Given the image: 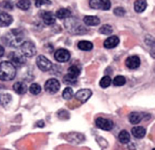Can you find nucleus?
<instances>
[{"label":"nucleus","mask_w":155,"mask_h":150,"mask_svg":"<svg viewBox=\"0 0 155 150\" xmlns=\"http://www.w3.org/2000/svg\"><path fill=\"white\" fill-rule=\"evenodd\" d=\"M23 32L19 29H12L3 37V42L10 47H21L24 43Z\"/></svg>","instance_id":"nucleus-1"},{"label":"nucleus","mask_w":155,"mask_h":150,"mask_svg":"<svg viewBox=\"0 0 155 150\" xmlns=\"http://www.w3.org/2000/svg\"><path fill=\"white\" fill-rule=\"evenodd\" d=\"M17 74L16 67L10 61H3L0 63V80L9 81L15 79Z\"/></svg>","instance_id":"nucleus-2"},{"label":"nucleus","mask_w":155,"mask_h":150,"mask_svg":"<svg viewBox=\"0 0 155 150\" xmlns=\"http://www.w3.org/2000/svg\"><path fill=\"white\" fill-rule=\"evenodd\" d=\"M64 26L66 27L67 31L72 34L81 35L87 32V29L80 22V21L76 18H68L64 22Z\"/></svg>","instance_id":"nucleus-3"},{"label":"nucleus","mask_w":155,"mask_h":150,"mask_svg":"<svg viewBox=\"0 0 155 150\" xmlns=\"http://www.w3.org/2000/svg\"><path fill=\"white\" fill-rule=\"evenodd\" d=\"M21 48V53L25 57H33L36 53V47L33 43L25 41L22 45L19 47Z\"/></svg>","instance_id":"nucleus-4"},{"label":"nucleus","mask_w":155,"mask_h":150,"mask_svg":"<svg viewBox=\"0 0 155 150\" xmlns=\"http://www.w3.org/2000/svg\"><path fill=\"white\" fill-rule=\"evenodd\" d=\"M36 64L38 66V68L43 72H47L50 71L51 69V62L48 59L46 56L44 55H39L36 59Z\"/></svg>","instance_id":"nucleus-5"},{"label":"nucleus","mask_w":155,"mask_h":150,"mask_svg":"<svg viewBox=\"0 0 155 150\" xmlns=\"http://www.w3.org/2000/svg\"><path fill=\"white\" fill-rule=\"evenodd\" d=\"M9 59L11 60L10 62H11L15 67H21L25 64V56H23L21 53H19V52L10 53Z\"/></svg>","instance_id":"nucleus-6"},{"label":"nucleus","mask_w":155,"mask_h":150,"mask_svg":"<svg viewBox=\"0 0 155 150\" xmlns=\"http://www.w3.org/2000/svg\"><path fill=\"white\" fill-rule=\"evenodd\" d=\"M60 89V82L56 79H50L45 83V90L51 94H54Z\"/></svg>","instance_id":"nucleus-7"},{"label":"nucleus","mask_w":155,"mask_h":150,"mask_svg":"<svg viewBox=\"0 0 155 150\" xmlns=\"http://www.w3.org/2000/svg\"><path fill=\"white\" fill-rule=\"evenodd\" d=\"M89 6L92 9L109 10L111 6L110 0H89Z\"/></svg>","instance_id":"nucleus-8"},{"label":"nucleus","mask_w":155,"mask_h":150,"mask_svg":"<svg viewBox=\"0 0 155 150\" xmlns=\"http://www.w3.org/2000/svg\"><path fill=\"white\" fill-rule=\"evenodd\" d=\"M96 126L101 130L104 131H110L113 129L114 127V123L111 120H109L107 118H103V117H98L95 121Z\"/></svg>","instance_id":"nucleus-9"},{"label":"nucleus","mask_w":155,"mask_h":150,"mask_svg":"<svg viewBox=\"0 0 155 150\" xmlns=\"http://www.w3.org/2000/svg\"><path fill=\"white\" fill-rule=\"evenodd\" d=\"M70 52L65 48H59L54 52V58L57 62L60 63H65L68 62L70 59Z\"/></svg>","instance_id":"nucleus-10"},{"label":"nucleus","mask_w":155,"mask_h":150,"mask_svg":"<svg viewBox=\"0 0 155 150\" xmlns=\"http://www.w3.org/2000/svg\"><path fill=\"white\" fill-rule=\"evenodd\" d=\"M150 118V115L147 113H140V112H132L129 115V121L132 124H139L140 121L144 119Z\"/></svg>","instance_id":"nucleus-11"},{"label":"nucleus","mask_w":155,"mask_h":150,"mask_svg":"<svg viewBox=\"0 0 155 150\" xmlns=\"http://www.w3.org/2000/svg\"><path fill=\"white\" fill-rule=\"evenodd\" d=\"M92 95V92L89 89H81L76 93L75 97L78 101H80L81 103H85L89 100V98Z\"/></svg>","instance_id":"nucleus-12"},{"label":"nucleus","mask_w":155,"mask_h":150,"mask_svg":"<svg viewBox=\"0 0 155 150\" xmlns=\"http://www.w3.org/2000/svg\"><path fill=\"white\" fill-rule=\"evenodd\" d=\"M140 57L137 55L129 56L127 59H126V66L131 70L137 69V68L140 67Z\"/></svg>","instance_id":"nucleus-13"},{"label":"nucleus","mask_w":155,"mask_h":150,"mask_svg":"<svg viewBox=\"0 0 155 150\" xmlns=\"http://www.w3.org/2000/svg\"><path fill=\"white\" fill-rule=\"evenodd\" d=\"M13 22V18L11 15H9L5 12L0 13V26L6 27L11 25Z\"/></svg>","instance_id":"nucleus-14"},{"label":"nucleus","mask_w":155,"mask_h":150,"mask_svg":"<svg viewBox=\"0 0 155 150\" xmlns=\"http://www.w3.org/2000/svg\"><path fill=\"white\" fill-rule=\"evenodd\" d=\"M119 44V39L117 36H110L107 38L104 42V47L106 48H114Z\"/></svg>","instance_id":"nucleus-15"},{"label":"nucleus","mask_w":155,"mask_h":150,"mask_svg":"<svg viewBox=\"0 0 155 150\" xmlns=\"http://www.w3.org/2000/svg\"><path fill=\"white\" fill-rule=\"evenodd\" d=\"M42 18L47 25H52L55 22V16L51 12H43Z\"/></svg>","instance_id":"nucleus-16"},{"label":"nucleus","mask_w":155,"mask_h":150,"mask_svg":"<svg viewBox=\"0 0 155 150\" xmlns=\"http://www.w3.org/2000/svg\"><path fill=\"white\" fill-rule=\"evenodd\" d=\"M13 89H14V91L16 92L17 94L22 95V94H24L27 91V85L24 83V82L18 81V82H16V83H14Z\"/></svg>","instance_id":"nucleus-17"},{"label":"nucleus","mask_w":155,"mask_h":150,"mask_svg":"<svg viewBox=\"0 0 155 150\" xmlns=\"http://www.w3.org/2000/svg\"><path fill=\"white\" fill-rule=\"evenodd\" d=\"M84 22L87 26H96L100 23V19L99 18H97L95 16H87V17H84Z\"/></svg>","instance_id":"nucleus-18"},{"label":"nucleus","mask_w":155,"mask_h":150,"mask_svg":"<svg viewBox=\"0 0 155 150\" xmlns=\"http://www.w3.org/2000/svg\"><path fill=\"white\" fill-rule=\"evenodd\" d=\"M145 129L142 126H136L132 129V135L137 139H143L145 135Z\"/></svg>","instance_id":"nucleus-19"},{"label":"nucleus","mask_w":155,"mask_h":150,"mask_svg":"<svg viewBox=\"0 0 155 150\" xmlns=\"http://www.w3.org/2000/svg\"><path fill=\"white\" fill-rule=\"evenodd\" d=\"M147 4L145 0H136L134 3V9L137 13H142L143 12L145 8H147Z\"/></svg>","instance_id":"nucleus-20"},{"label":"nucleus","mask_w":155,"mask_h":150,"mask_svg":"<svg viewBox=\"0 0 155 150\" xmlns=\"http://www.w3.org/2000/svg\"><path fill=\"white\" fill-rule=\"evenodd\" d=\"M78 47L81 51H91L92 48H93V45H92V43L89 41L82 40V41H80L79 44H78Z\"/></svg>","instance_id":"nucleus-21"},{"label":"nucleus","mask_w":155,"mask_h":150,"mask_svg":"<svg viewBox=\"0 0 155 150\" xmlns=\"http://www.w3.org/2000/svg\"><path fill=\"white\" fill-rule=\"evenodd\" d=\"M70 16H71V11L68 9H65V8L59 9L55 14V17L60 19H64V18L66 19L68 18H70Z\"/></svg>","instance_id":"nucleus-22"},{"label":"nucleus","mask_w":155,"mask_h":150,"mask_svg":"<svg viewBox=\"0 0 155 150\" xmlns=\"http://www.w3.org/2000/svg\"><path fill=\"white\" fill-rule=\"evenodd\" d=\"M118 139H119V142L121 143H123V144H126V143H128L130 142V135L129 133L127 132V131H121V132L119 133L118 135Z\"/></svg>","instance_id":"nucleus-23"},{"label":"nucleus","mask_w":155,"mask_h":150,"mask_svg":"<svg viewBox=\"0 0 155 150\" xmlns=\"http://www.w3.org/2000/svg\"><path fill=\"white\" fill-rule=\"evenodd\" d=\"M11 101H12V96L10 94H6V93L0 94V106H6L7 105L11 103Z\"/></svg>","instance_id":"nucleus-24"},{"label":"nucleus","mask_w":155,"mask_h":150,"mask_svg":"<svg viewBox=\"0 0 155 150\" xmlns=\"http://www.w3.org/2000/svg\"><path fill=\"white\" fill-rule=\"evenodd\" d=\"M31 6V2L29 0H18L17 3V7L21 10H28Z\"/></svg>","instance_id":"nucleus-25"},{"label":"nucleus","mask_w":155,"mask_h":150,"mask_svg":"<svg viewBox=\"0 0 155 150\" xmlns=\"http://www.w3.org/2000/svg\"><path fill=\"white\" fill-rule=\"evenodd\" d=\"M0 9L4 11H11L13 9V3L10 0H3L0 2Z\"/></svg>","instance_id":"nucleus-26"},{"label":"nucleus","mask_w":155,"mask_h":150,"mask_svg":"<svg viewBox=\"0 0 155 150\" xmlns=\"http://www.w3.org/2000/svg\"><path fill=\"white\" fill-rule=\"evenodd\" d=\"M111 79L110 76H105L101 79L100 80V86L102 87V88H107V87H109L111 83Z\"/></svg>","instance_id":"nucleus-27"},{"label":"nucleus","mask_w":155,"mask_h":150,"mask_svg":"<svg viewBox=\"0 0 155 150\" xmlns=\"http://www.w3.org/2000/svg\"><path fill=\"white\" fill-rule=\"evenodd\" d=\"M68 74L73 76V77H78L80 76V74H81V69L78 66L73 65V66L69 67V69H68Z\"/></svg>","instance_id":"nucleus-28"},{"label":"nucleus","mask_w":155,"mask_h":150,"mask_svg":"<svg viewBox=\"0 0 155 150\" xmlns=\"http://www.w3.org/2000/svg\"><path fill=\"white\" fill-rule=\"evenodd\" d=\"M77 80H78V77H73L69 74H67L66 76H64V77H63V81H64V83H66V84H75Z\"/></svg>","instance_id":"nucleus-29"},{"label":"nucleus","mask_w":155,"mask_h":150,"mask_svg":"<svg viewBox=\"0 0 155 150\" xmlns=\"http://www.w3.org/2000/svg\"><path fill=\"white\" fill-rule=\"evenodd\" d=\"M73 96H74L73 89L71 88V87H66V88L64 89V91H63V93H62L63 98H64L65 100H70V99H72Z\"/></svg>","instance_id":"nucleus-30"},{"label":"nucleus","mask_w":155,"mask_h":150,"mask_svg":"<svg viewBox=\"0 0 155 150\" xmlns=\"http://www.w3.org/2000/svg\"><path fill=\"white\" fill-rule=\"evenodd\" d=\"M29 91H30V93L33 95H38L42 91V88L38 83H32L30 87H29Z\"/></svg>","instance_id":"nucleus-31"},{"label":"nucleus","mask_w":155,"mask_h":150,"mask_svg":"<svg viewBox=\"0 0 155 150\" xmlns=\"http://www.w3.org/2000/svg\"><path fill=\"white\" fill-rule=\"evenodd\" d=\"M125 82H126V79L123 76H117L114 80V84L115 86H122L125 84Z\"/></svg>","instance_id":"nucleus-32"},{"label":"nucleus","mask_w":155,"mask_h":150,"mask_svg":"<svg viewBox=\"0 0 155 150\" xmlns=\"http://www.w3.org/2000/svg\"><path fill=\"white\" fill-rule=\"evenodd\" d=\"M99 32L101 34H105V35H110V34L113 32V28H111V26L109 25V24H105V25H103L99 29Z\"/></svg>","instance_id":"nucleus-33"},{"label":"nucleus","mask_w":155,"mask_h":150,"mask_svg":"<svg viewBox=\"0 0 155 150\" xmlns=\"http://www.w3.org/2000/svg\"><path fill=\"white\" fill-rule=\"evenodd\" d=\"M114 13L116 15V16L122 17V16H124V14H125V10H124L122 7H118V8H115V9H114Z\"/></svg>","instance_id":"nucleus-34"},{"label":"nucleus","mask_w":155,"mask_h":150,"mask_svg":"<svg viewBox=\"0 0 155 150\" xmlns=\"http://www.w3.org/2000/svg\"><path fill=\"white\" fill-rule=\"evenodd\" d=\"M43 4H51L50 0H35V5L37 7H41Z\"/></svg>","instance_id":"nucleus-35"},{"label":"nucleus","mask_w":155,"mask_h":150,"mask_svg":"<svg viewBox=\"0 0 155 150\" xmlns=\"http://www.w3.org/2000/svg\"><path fill=\"white\" fill-rule=\"evenodd\" d=\"M4 55V47L0 45V57H2Z\"/></svg>","instance_id":"nucleus-36"},{"label":"nucleus","mask_w":155,"mask_h":150,"mask_svg":"<svg viewBox=\"0 0 155 150\" xmlns=\"http://www.w3.org/2000/svg\"><path fill=\"white\" fill-rule=\"evenodd\" d=\"M37 126L38 127H44V122L43 121H39V122L37 123Z\"/></svg>","instance_id":"nucleus-37"},{"label":"nucleus","mask_w":155,"mask_h":150,"mask_svg":"<svg viewBox=\"0 0 155 150\" xmlns=\"http://www.w3.org/2000/svg\"><path fill=\"white\" fill-rule=\"evenodd\" d=\"M152 150H155V148H153V149H152Z\"/></svg>","instance_id":"nucleus-38"}]
</instances>
